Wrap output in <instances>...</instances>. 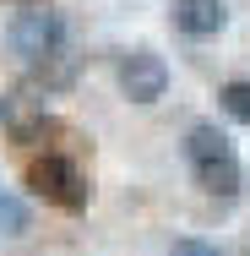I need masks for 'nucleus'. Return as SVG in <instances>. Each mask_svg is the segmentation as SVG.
<instances>
[{
	"label": "nucleus",
	"mask_w": 250,
	"mask_h": 256,
	"mask_svg": "<svg viewBox=\"0 0 250 256\" xmlns=\"http://www.w3.org/2000/svg\"><path fill=\"white\" fill-rule=\"evenodd\" d=\"M27 191L44 196L49 207H65V212L87 207V180H82V169H76L71 158H60V153H44L33 169H27Z\"/></svg>",
	"instance_id": "f257e3e1"
},
{
	"label": "nucleus",
	"mask_w": 250,
	"mask_h": 256,
	"mask_svg": "<svg viewBox=\"0 0 250 256\" xmlns=\"http://www.w3.org/2000/svg\"><path fill=\"white\" fill-rule=\"evenodd\" d=\"M11 44H16V54H27V60H49V54H60V16L44 11V0L27 6V11L11 22Z\"/></svg>",
	"instance_id": "f03ea898"
},
{
	"label": "nucleus",
	"mask_w": 250,
	"mask_h": 256,
	"mask_svg": "<svg viewBox=\"0 0 250 256\" xmlns=\"http://www.w3.org/2000/svg\"><path fill=\"white\" fill-rule=\"evenodd\" d=\"M0 126H5L11 142H38L49 131V109H44V98L33 88H16V93L0 98Z\"/></svg>",
	"instance_id": "7ed1b4c3"
},
{
	"label": "nucleus",
	"mask_w": 250,
	"mask_h": 256,
	"mask_svg": "<svg viewBox=\"0 0 250 256\" xmlns=\"http://www.w3.org/2000/svg\"><path fill=\"white\" fill-rule=\"evenodd\" d=\"M120 88H125V98H131V104L163 98V88H169V66H163V54H152V50L125 54V60H120Z\"/></svg>",
	"instance_id": "20e7f679"
},
{
	"label": "nucleus",
	"mask_w": 250,
	"mask_h": 256,
	"mask_svg": "<svg viewBox=\"0 0 250 256\" xmlns=\"http://www.w3.org/2000/svg\"><path fill=\"white\" fill-rule=\"evenodd\" d=\"M223 22H229L223 0H174V28L191 33V38H212Z\"/></svg>",
	"instance_id": "39448f33"
},
{
	"label": "nucleus",
	"mask_w": 250,
	"mask_h": 256,
	"mask_svg": "<svg viewBox=\"0 0 250 256\" xmlns=\"http://www.w3.org/2000/svg\"><path fill=\"white\" fill-rule=\"evenodd\" d=\"M191 169H196V180H201L207 196H240V191H245V164H240L234 153L207 158V164H191Z\"/></svg>",
	"instance_id": "423d86ee"
},
{
	"label": "nucleus",
	"mask_w": 250,
	"mask_h": 256,
	"mask_svg": "<svg viewBox=\"0 0 250 256\" xmlns=\"http://www.w3.org/2000/svg\"><path fill=\"white\" fill-rule=\"evenodd\" d=\"M223 153H234V148H229V136H223L218 126H196V131L185 136V158H191V164H207V158H223Z\"/></svg>",
	"instance_id": "0eeeda50"
},
{
	"label": "nucleus",
	"mask_w": 250,
	"mask_h": 256,
	"mask_svg": "<svg viewBox=\"0 0 250 256\" xmlns=\"http://www.w3.org/2000/svg\"><path fill=\"white\" fill-rule=\"evenodd\" d=\"M218 104H223L240 126H250V82H229V88L218 93Z\"/></svg>",
	"instance_id": "6e6552de"
},
{
	"label": "nucleus",
	"mask_w": 250,
	"mask_h": 256,
	"mask_svg": "<svg viewBox=\"0 0 250 256\" xmlns=\"http://www.w3.org/2000/svg\"><path fill=\"white\" fill-rule=\"evenodd\" d=\"M169 256H218L212 246H201V240H174V251Z\"/></svg>",
	"instance_id": "1a4fd4ad"
},
{
	"label": "nucleus",
	"mask_w": 250,
	"mask_h": 256,
	"mask_svg": "<svg viewBox=\"0 0 250 256\" xmlns=\"http://www.w3.org/2000/svg\"><path fill=\"white\" fill-rule=\"evenodd\" d=\"M22 6H38V0H22Z\"/></svg>",
	"instance_id": "9d476101"
},
{
	"label": "nucleus",
	"mask_w": 250,
	"mask_h": 256,
	"mask_svg": "<svg viewBox=\"0 0 250 256\" xmlns=\"http://www.w3.org/2000/svg\"><path fill=\"white\" fill-rule=\"evenodd\" d=\"M245 256H250V251H245Z\"/></svg>",
	"instance_id": "9b49d317"
}]
</instances>
